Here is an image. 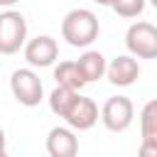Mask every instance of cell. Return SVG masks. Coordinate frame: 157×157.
I'll return each mask as SVG.
<instances>
[{
  "label": "cell",
  "mask_w": 157,
  "mask_h": 157,
  "mask_svg": "<svg viewBox=\"0 0 157 157\" xmlns=\"http://www.w3.org/2000/svg\"><path fill=\"white\" fill-rule=\"evenodd\" d=\"M98 32H101L98 17H96V12H91L86 7L69 10L61 20V39H66L69 47L86 49L96 42Z\"/></svg>",
  "instance_id": "1"
},
{
  "label": "cell",
  "mask_w": 157,
  "mask_h": 157,
  "mask_svg": "<svg viewBox=\"0 0 157 157\" xmlns=\"http://www.w3.org/2000/svg\"><path fill=\"white\" fill-rule=\"evenodd\" d=\"M10 91L15 101L25 108H34L44 98V86L34 69H15L10 76Z\"/></svg>",
  "instance_id": "2"
},
{
  "label": "cell",
  "mask_w": 157,
  "mask_h": 157,
  "mask_svg": "<svg viewBox=\"0 0 157 157\" xmlns=\"http://www.w3.org/2000/svg\"><path fill=\"white\" fill-rule=\"evenodd\" d=\"M27 42V20L17 10L0 12V54H17Z\"/></svg>",
  "instance_id": "3"
},
{
  "label": "cell",
  "mask_w": 157,
  "mask_h": 157,
  "mask_svg": "<svg viewBox=\"0 0 157 157\" xmlns=\"http://www.w3.org/2000/svg\"><path fill=\"white\" fill-rule=\"evenodd\" d=\"M125 47L135 59H157V27L150 22H132L125 32Z\"/></svg>",
  "instance_id": "4"
},
{
  "label": "cell",
  "mask_w": 157,
  "mask_h": 157,
  "mask_svg": "<svg viewBox=\"0 0 157 157\" xmlns=\"http://www.w3.org/2000/svg\"><path fill=\"white\" fill-rule=\"evenodd\" d=\"M135 105L128 96H110L101 108V123L110 132H125L132 125Z\"/></svg>",
  "instance_id": "5"
},
{
  "label": "cell",
  "mask_w": 157,
  "mask_h": 157,
  "mask_svg": "<svg viewBox=\"0 0 157 157\" xmlns=\"http://www.w3.org/2000/svg\"><path fill=\"white\" fill-rule=\"evenodd\" d=\"M22 52H25V59H27V64L32 69H47V66H52L56 61L59 44H56V39L52 34H37L34 39L25 42Z\"/></svg>",
  "instance_id": "6"
},
{
  "label": "cell",
  "mask_w": 157,
  "mask_h": 157,
  "mask_svg": "<svg viewBox=\"0 0 157 157\" xmlns=\"http://www.w3.org/2000/svg\"><path fill=\"white\" fill-rule=\"evenodd\" d=\"M64 120H66V125H69L71 130H78V132L91 130V128L98 123V105H96V101L78 93L76 101L71 103L69 113L64 115Z\"/></svg>",
  "instance_id": "7"
},
{
  "label": "cell",
  "mask_w": 157,
  "mask_h": 157,
  "mask_svg": "<svg viewBox=\"0 0 157 157\" xmlns=\"http://www.w3.org/2000/svg\"><path fill=\"white\" fill-rule=\"evenodd\" d=\"M105 76L113 86H120V88L132 86L140 76V64L132 54H120V56L110 59V64L105 66Z\"/></svg>",
  "instance_id": "8"
},
{
  "label": "cell",
  "mask_w": 157,
  "mask_h": 157,
  "mask_svg": "<svg viewBox=\"0 0 157 157\" xmlns=\"http://www.w3.org/2000/svg\"><path fill=\"white\" fill-rule=\"evenodd\" d=\"M47 155L49 157H76L78 155V137L71 128L56 125L47 135Z\"/></svg>",
  "instance_id": "9"
},
{
  "label": "cell",
  "mask_w": 157,
  "mask_h": 157,
  "mask_svg": "<svg viewBox=\"0 0 157 157\" xmlns=\"http://www.w3.org/2000/svg\"><path fill=\"white\" fill-rule=\"evenodd\" d=\"M76 64H78V71H81V76H83L86 83L103 78V76H105V66H108L105 56H103L101 52H96V49H86V52L76 59Z\"/></svg>",
  "instance_id": "10"
},
{
  "label": "cell",
  "mask_w": 157,
  "mask_h": 157,
  "mask_svg": "<svg viewBox=\"0 0 157 157\" xmlns=\"http://www.w3.org/2000/svg\"><path fill=\"white\" fill-rule=\"evenodd\" d=\"M54 78H56L59 86H66V88H74V91H81L86 86L76 61H61L59 66H54Z\"/></svg>",
  "instance_id": "11"
},
{
  "label": "cell",
  "mask_w": 157,
  "mask_h": 157,
  "mask_svg": "<svg viewBox=\"0 0 157 157\" xmlns=\"http://www.w3.org/2000/svg\"><path fill=\"white\" fill-rule=\"evenodd\" d=\"M76 96H78V91H74V88H66V86H54V91L49 93V108H52V113L54 115H59V118H64L66 113H69V108H71V103L76 101Z\"/></svg>",
  "instance_id": "12"
},
{
  "label": "cell",
  "mask_w": 157,
  "mask_h": 157,
  "mask_svg": "<svg viewBox=\"0 0 157 157\" xmlns=\"http://www.w3.org/2000/svg\"><path fill=\"white\" fill-rule=\"evenodd\" d=\"M140 132L142 137H157V98L147 101L140 110Z\"/></svg>",
  "instance_id": "13"
},
{
  "label": "cell",
  "mask_w": 157,
  "mask_h": 157,
  "mask_svg": "<svg viewBox=\"0 0 157 157\" xmlns=\"http://www.w3.org/2000/svg\"><path fill=\"white\" fill-rule=\"evenodd\" d=\"M145 5H147V0H113V5H110V7H113V12H115L118 17L130 20V17L142 15Z\"/></svg>",
  "instance_id": "14"
},
{
  "label": "cell",
  "mask_w": 157,
  "mask_h": 157,
  "mask_svg": "<svg viewBox=\"0 0 157 157\" xmlns=\"http://www.w3.org/2000/svg\"><path fill=\"white\" fill-rule=\"evenodd\" d=\"M137 157H157V137H142Z\"/></svg>",
  "instance_id": "15"
},
{
  "label": "cell",
  "mask_w": 157,
  "mask_h": 157,
  "mask_svg": "<svg viewBox=\"0 0 157 157\" xmlns=\"http://www.w3.org/2000/svg\"><path fill=\"white\" fill-rule=\"evenodd\" d=\"M20 0H0V7H12V5H17Z\"/></svg>",
  "instance_id": "16"
},
{
  "label": "cell",
  "mask_w": 157,
  "mask_h": 157,
  "mask_svg": "<svg viewBox=\"0 0 157 157\" xmlns=\"http://www.w3.org/2000/svg\"><path fill=\"white\" fill-rule=\"evenodd\" d=\"M5 142H7V137H5V130L0 128V150H5Z\"/></svg>",
  "instance_id": "17"
},
{
  "label": "cell",
  "mask_w": 157,
  "mask_h": 157,
  "mask_svg": "<svg viewBox=\"0 0 157 157\" xmlns=\"http://www.w3.org/2000/svg\"><path fill=\"white\" fill-rule=\"evenodd\" d=\"M93 2H98V5H103V7H110V5H113V0H93Z\"/></svg>",
  "instance_id": "18"
},
{
  "label": "cell",
  "mask_w": 157,
  "mask_h": 157,
  "mask_svg": "<svg viewBox=\"0 0 157 157\" xmlns=\"http://www.w3.org/2000/svg\"><path fill=\"white\" fill-rule=\"evenodd\" d=\"M147 2H150V5H152V7L157 10V0H147Z\"/></svg>",
  "instance_id": "19"
},
{
  "label": "cell",
  "mask_w": 157,
  "mask_h": 157,
  "mask_svg": "<svg viewBox=\"0 0 157 157\" xmlns=\"http://www.w3.org/2000/svg\"><path fill=\"white\" fill-rule=\"evenodd\" d=\"M0 157H10V155H7V152H5V150H0Z\"/></svg>",
  "instance_id": "20"
}]
</instances>
